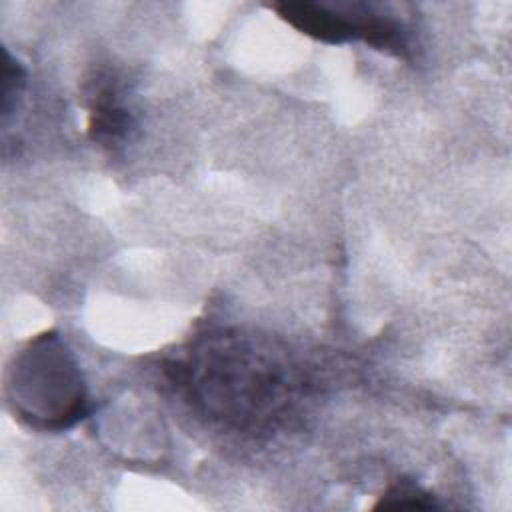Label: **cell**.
<instances>
[{
  "instance_id": "cell-1",
  "label": "cell",
  "mask_w": 512,
  "mask_h": 512,
  "mask_svg": "<svg viewBox=\"0 0 512 512\" xmlns=\"http://www.w3.org/2000/svg\"><path fill=\"white\" fill-rule=\"evenodd\" d=\"M8 402L30 426L64 430L88 412L82 374L58 332H44L14 356L6 382Z\"/></svg>"
},
{
  "instance_id": "cell-2",
  "label": "cell",
  "mask_w": 512,
  "mask_h": 512,
  "mask_svg": "<svg viewBox=\"0 0 512 512\" xmlns=\"http://www.w3.org/2000/svg\"><path fill=\"white\" fill-rule=\"evenodd\" d=\"M274 10L302 34L326 42L344 44L356 38H364L372 4L364 2H312L294 0L274 4Z\"/></svg>"
},
{
  "instance_id": "cell-3",
  "label": "cell",
  "mask_w": 512,
  "mask_h": 512,
  "mask_svg": "<svg viewBox=\"0 0 512 512\" xmlns=\"http://www.w3.org/2000/svg\"><path fill=\"white\" fill-rule=\"evenodd\" d=\"M132 126H134V120L130 112L122 104H118L108 90L96 96L90 112V124H88V132L94 142H100L106 146L118 144L128 136Z\"/></svg>"
},
{
  "instance_id": "cell-4",
  "label": "cell",
  "mask_w": 512,
  "mask_h": 512,
  "mask_svg": "<svg viewBox=\"0 0 512 512\" xmlns=\"http://www.w3.org/2000/svg\"><path fill=\"white\" fill-rule=\"evenodd\" d=\"M440 504L434 500V496L426 490H422L418 484H414L412 480H398L394 486H390L380 500L376 502L374 510L380 508H418V510H430V508H438Z\"/></svg>"
},
{
  "instance_id": "cell-5",
  "label": "cell",
  "mask_w": 512,
  "mask_h": 512,
  "mask_svg": "<svg viewBox=\"0 0 512 512\" xmlns=\"http://www.w3.org/2000/svg\"><path fill=\"white\" fill-rule=\"evenodd\" d=\"M26 84L24 68L4 50V88H2V114L4 118L12 110V100L22 92Z\"/></svg>"
}]
</instances>
